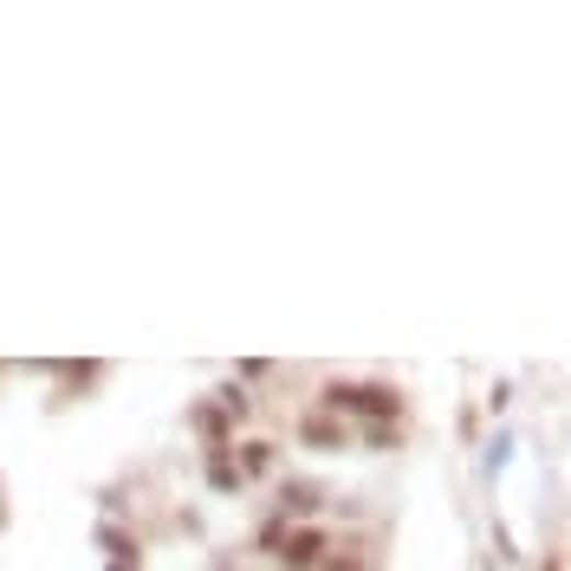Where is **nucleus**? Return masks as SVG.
Listing matches in <instances>:
<instances>
[{
    "label": "nucleus",
    "mask_w": 571,
    "mask_h": 571,
    "mask_svg": "<svg viewBox=\"0 0 571 571\" xmlns=\"http://www.w3.org/2000/svg\"><path fill=\"white\" fill-rule=\"evenodd\" d=\"M209 488H214V494H234V488H240V468H234L227 455H214V461H209Z\"/></svg>",
    "instance_id": "39448f33"
},
{
    "label": "nucleus",
    "mask_w": 571,
    "mask_h": 571,
    "mask_svg": "<svg viewBox=\"0 0 571 571\" xmlns=\"http://www.w3.org/2000/svg\"><path fill=\"white\" fill-rule=\"evenodd\" d=\"M506 455H513V435H494V448H488V468H494V474L506 468Z\"/></svg>",
    "instance_id": "9d476101"
},
{
    "label": "nucleus",
    "mask_w": 571,
    "mask_h": 571,
    "mask_svg": "<svg viewBox=\"0 0 571 571\" xmlns=\"http://www.w3.org/2000/svg\"><path fill=\"white\" fill-rule=\"evenodd\" d=\"M273 559H286L292 571L318 566V559H325V533H318V526H299V533H286V539H280V552H273Z\"/></svg>",
    "instance_id": "f03ea898"
},
{
    "label": "nucleus",
    "mask_w": 571,
    "mask_h": 571,
    "mask_svg": "<svg viewBox=\"0 0 571 571\" xmlns=\"http://www.w3.org/2000/svg\"><path fill=\"white\" fill-rule=\"evenodd\" d=\"M111 571H137V566H111Z\"/></svg>",
    "instance_id": "f8f14e48"
},
{
    "label": "nucleus",
    "mask_w": 571,
    "mask_h": 571,
    "mask_svg": "<svg viewBox=\"0 0 571 571\" xmlns=\"http://www.w3.org/2000/svg\"><path fill=\"white\" fill-rule=\"evenodd\" d=\"M221 416H234V423L247 416V390H240V383H227V390H221Z\"/></svg>",
    "instance_id": "6e6552de"
},
{
    "label": "nucleus",
    "mask_w": 571,
    "mask_h": 571,
    "mask_svg": "<svg viewBox=\"0 0 571 571\" xmlns=\"http://www.w3.org/2000/svg\"><path fill=\"white\" fill-rule=\"evenodd\" d=\"M273 468V441H247V455H240V474H267Z\"/></svg>",
    "instance_id": "0eeeda50"
},
{
    "label": "nucleus",
    "mask_w": 571,
    "mask_h": 571,
    "mask_svg": "<svg viewBox=\"0 0 571 571\" xmlns=\"http://www.w3.org/2000/svg\"><path fill=\"white\" fill-rule=\"evenodd\" d=\"M299 441H305V448H345V428L332 423V416H305V423H299Z\"/></svg>",
    "instance_id": "7ed1b4c3"
},
{
    "label": "nucleus",
    "mask_w": 571,
    "mask_h": 571,
    "mask_svg": "<svg viewBox=\"0 0 571 571\" xmlns=\"http://www.w3.org/2000/svg\"><path fill=\"white\" fill-rule=\"evenodd\" d=\"M98 546L111 552V566H137V546H131V539H124L117 526H98Z\"/></svg>",
    "instance_id": "20e7f679"
},
{
    "label": "nucleus",
    "mask_w": 571,
    "mask_h": 571,
    "mask_svg": "<svg viewBox=\"0 0 571 571\" xmlns=\"http://www.w3.org/2000/svg\"><path fill=\"white\" fill-rule=\"evenodd\" d=\"M325 410H332V416H338V410H357V416L390 423V416H396V390H377V383H332V390H325Z\"/></svg>",
    "instance_id": "f257e3e1"
},
{
    "label": "nucleus",
    "mask_w": 571,
    "mask_h": 571,
    "mask_svg": "<svg viewBox=\"0 0 571 571\" xmlns=\"http://www.w3.org/2000/svg\"><path fill=\"white\" fill-rule=\"evenodd\" d=\"M286 506H292V513H312L318 494H312V488H286Z\"/></svg>",
    "instance_id": "1a4fd4ad"
},
{
    "label": "nucleus",
    "mask_w": 571,
    "mask_h": 571,
    "mask_svg": "<svg viewBox=\"0 0 571 571\" xmlns=\"http://www.w3.org/2000/svg\"><path fill=\"white\" fill-rule=\"evenodd\" d=\"M189 423L202 428V435H209L214 448H221V441H227V416H221V410H209V403H202V410H195V416H189Z\"/></svg>",
    "instance_id": "423d86ee"
},
{
    "label": "nucleus",
    "mask_w": 571,
    "mask_h": 571,
    "mask_svg": "<svg viewBox=\"0 0 571 571\" xmlns=\"http://www.w3.org/2000/svg\"><path fill=\"white\" fill-rule=\"evenodd\" d=\"M325 571H363V566H351V559H332V566H325Z\"/></svg>",
    "instance_id": "9b49d317"
}]
</instances>
